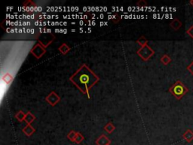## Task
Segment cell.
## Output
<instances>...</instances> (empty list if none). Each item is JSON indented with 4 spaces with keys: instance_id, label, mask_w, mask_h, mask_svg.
Here are the masks:
<instances>
[{
    "instance_id": "obj_1",
    "label": "cell",
    "mask_w": 193,
    "mask_h": 145,
    "mask_svg": "<svg viewBox=\"0 0 193 145\" xmlns=\"http://www.w3.org/2000/svg\"><path fill=\"white\" fill-rule=\"evenodd\" d=\"M98 77L94 73L84 65L79 70L70 80L76 85L83 93H88L89 89L98 81Z\"/></svg>"
},
{
    "instance_id": "obj_2",
    "label": "cell",
    "mask_w": 193,
    "mask_h": 145,
    "mask_svg": "<svg viewBox=\"0 0 193 145\" xmlns=\"http://www.w3.org/2000/svg\"><path fill=\"white\" fill-rule=\"evenodd\" d=\"M169 92L177 98V100H180L185 95L188 93L189 89L188 88L181 82L178 80L172 85L169 89Z\"/></svg>"
},
{
    "instance_id": "obj_3",
    "label": "cell",
    "mask_w": 193,
    "mask_h": 145,
    "mask_svg": "<svg viewBox=\"0 0 193 145\" xmlns=\"http://www.w3.org/2000/svg\"><path fill=\"white\" fill-rule=\"evenodd\" d=\"M183 138L187 143H191L193 141V131L191 129H187L183 133Z\"/></svg>"
},
{
    "instance_id": "obj_4",
    "label": "cell",
    "mask_w": 193,
    "mask_h": 145,
    "mask_svg": "<svg viewBox=\"0 0 193 145\" xmlns=\"http://www.w3.org/2000/svg\"><path fill=\"white\" fill-rule=\"evenodd\" d=\"M96 144L97 145H110V141L108 139V138L105 136V135H101L99 138L97 139V141H96Z\"/></svg>"
},
{
    "instance_id": "obj_5",
    "label": "cell",
    "mask_w": 193,
    "mask_h": 145,
    "mask_svg": "<svg viewBox=\"0 0 193 145\" xmlns=\"http://www.w3.org/2000/svg\"><path fill=\"white\" fill-rule=\"evenodd\" d=\"M170 27L174 30H178L182 27V22L179 19L175 18L173 21L170 23Z\"/></svg>"
},
{
    "instance_id": "obj_6",
    "label": "cell",
    "mask_w": 193,
    "mask_h": 145,
    "mask_svg": "<svg viewBox=\"0 0 193 145\" xmlns=\"http://www.w3.org/2000/svg\"><path fill=\"white\" fill-rule=\"evenodd\" d=\"M161 61L162 62V63H164V65H167L168 63H170V61H171V59H170V57H169L167 55H163L162 58H161Z\"/></svg>"
},
{
    "instance_id": "obj_7",
    "label": "cell",
    "mask_w": 193,
    "mask_h": 145,
    "mask_svg": "<svg viewBox=\"0 0 193 145\" xmlns=\"http://www.w3.org/2000/svg\"><path fill=\"white\" fill-rule=\"evenodd\" d=\"M23 132H24V133L26 134V135L30 136V135H31L33 133V132H34V129H33L31 126L28 125V126L26 127V129H23Z\"/></svg>"
},
{
    "instance_id": "obj_8",
    "label": "cell",
    "mask_w": 193,
    "mask_h": 145,
    "mask_svg": "<svg viewBox=\"0 0 193 145\" xmlns=\"http://www.w3.org/2000/svg\"><path fill=\"white\" fill-rule=\"evenodd\" d=\"M84 138H83V137H82V135H81L80 133H77V135H76V137H75V142H76V143H78V144H79V143H81L82 141V140H83Z\"/></svg>"
},
{
    "instance_id": "obj_9",
    "label": "cell",
    "mask_w": 193,
    "mask_h": 145,
    "mask_svg": "<svg viewBox=\"0 0 193 145\" xmlns=\"http://www.w3.org/2000/svg\"><path fill=\"white\" fill-rule=\"evenodd\" d=\"M76 135H77V133H75V132H71L68 135V138H69V139H70L71 141H75V137H76Z\"/></svg>"
},
{
    "instance_id": "obj_10",
    "label": "cell",
    "mask_w": 193,
    "mask_h": 145,
    "mask_svg": "<svg viewBox=\"0 0 193 145\" xmlns=\"http://www.w3.org/2000/svg\"><path fill=\"white\" fill-rule=\"evenodd\" d=\"M186 34L189 35L190 36V38L193 39V25H192L189 29L186 30Z\"/></svg>"
},
{
    "instance_id": "obj_11",
    "label": "cell",
    "mask_w": 193,
    "mask_h": 145,
    "mask_svg": "<svg viewBox=\"0 0 193 145\" xmlns=\"http://www.w3.org/2000/svg\"><path fill=\"white\" fill-rule=\"evenodd\" d=\"M186 70H187V71H189V72L191 74H192L193 76V60H192V63H190V64L188 65L187 67H186Z\"/></svg>"
},
{
    "instance_id": "obj_12",
    "label": "cell",
    "mask_w": 193,
    "mask_h": 145,
    "mask_svg": "<svg viewBox=\"0 0 193 145\" xmlns=\"http://www.w3.org/2000/svg\"><path fill=\"white\" fill-rule=\"evenodd\" d=\"M106 130L110 133V132H112L114 130V127L111 125V124H110V125H108L107 127H106Z\"/></svg>"
},
{
    "instance_id": "obj_13",
    "label": "cell",
    "mask_w": 193,
    "mask_h": 145,
    "mask_svg": "<svg viewBox=\"0 0 193 145\" xmlns=\"http://www.w3.org/2000/svg\"><path fill=\"white\" fill-rule=\"evenodd\" d=\"M189 4H190L191 5H192V7H193V0H191V1H189Z\"/></svg>"
}]
</instances>
